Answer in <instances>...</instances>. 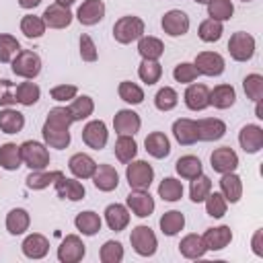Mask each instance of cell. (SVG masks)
<instances>
[{"instance_id": "1", "label": "cell", "mask_w": 263, "mask_h": 263, "mask_svg": "<svg viewBox=\"0 0 263 263\" xmlns=\"http://www.w3.org/2000/svg\"><path fill=\"white\" fill-rule=\"evenodd\" d=\"M144 35V21L140 16H121L115 25H113V37L117 43H132L136 39H140Z\"/></svg>"}, {"instance_id": "2", "label": "cell", "mask_w": 263, "mask_h": 263, "mask_svg": "<svg viewBox=\"0 0 263 263\" xmlns=\"http://www.w3.org/2000/svg\"><path fill=\"white\" fill-rule=\"evenodd\" d=\"M21 156L23 162L31 168V171H41L49 164V152L41 142L35 140H27L21 144Z\"/></svg>"}, {"instance_id": "3", "label": "cell", "mask_w": 263, "mask_h": 263, "mask_svg": "<svg viewBox=\"0 0 263 263\" xmlns=\"http://www.w3.org/2000/svg\"><path fill=\"white\" fill-rule=\"evenodd\" d=\"M129 242H132V247H134V251L138 253V255H142V257H150V255H154L156 253V247H158V242H156V234L152 232V228L150 226H136L134 230H132V234H129Z\"/></svg>"}, {"instance_id": "4", "label": "cell", "mask_w": 263, "mask_h": 263, "mask_svg": "<svg viewBox=\"0 0 263 263\" xmlns=\"http://www.w3.org/2000/svg\"><path fill=\"white\" fill-rule=\"evenodd\" d=\"M125 177H127V183L132 189H148L154 179V168L146 160H136V162L127 164Z\"/></svg>"}, {"instance_id": "5", "label": "cell", "mask_w": 263, "mask_h": 263, "mask_svg": "<svg viewBox=\"0 0 263 263\" xmlns=\"http://www.w3.org/2000/svg\"><path fill=\"white\" fill-rule=\"evenodd\" d=\"M12 72L16 76H23V78H35L41 72V60H39V55L35 51L21 49L16 53V58L12 60Z\"/></svg>"}, {"instance_id": "6", "label": "cell", "mask_w": 263, "mask_h": 263, "mask_svg": "<svg viewBox=\"0 0 263 263\" xmlns=\"http://www.w3.org/2000/svg\"><path fill=\"white\" fill-rule=\"evenodd\" d=\"M228 51H230L232 60H236V62H249L253 58V53H255V39L249 33L238 31V33H234L230 37Z\"/></svg>"}, {"instance_id": "7", "label": "cell", "mask_w": 263, "mask_h": 263, "mask_svg": "<svg viewBox=\"0 0 263 263\" xmlns=\"http://www.w3.org/2000/svg\"><path fill=\"white\" fill-rule=\"evenodd\" d=\"M210 162H212V168L216 173H220V175L234 173V168L238 166V156H236V152L230 146H222V148H216L212 152Z\"/></svg>"}, {"instance_id": "8", "label": "cell", "mask_w": 263, "mask_h": 263, "mask_svg": "<svg viewBox=\"0 0 263 263\" xmlns=\"http://www.w3.org/2000/svg\"><path fill=\"white\" fill-rule=\"evenodd\" d=\"M199 74L205 76H220L224 72V58L216 51H201L195 55V64Z\"/></svg>"}, {"instance_id": "9", "label": "cell", "mask_w": 263, "mask_h": 263, "mask_svg": "<svg viewBox=\"0 0 263 263\" xmlns=\"http://www.w3.org/2000/svg\"><path fill=\"white\" fill-rule=\"evenodd\" d=\"M107 138H109V132H107V125L101 121V119H95V121H88L82 129V140L88 148H95V150H101L105 148L107 144Z\"/></svg>"}, {"instance_id": "10", "label": "cell", "mask_w": 263, "mask_h": 263, "mask_svg": "<svg viewBox=\"0 0 263 263\" xmlns=\"http://www.w3.org/2000/svg\"><path fill=\"white\" fill-rule=\"evenodd\" d=\"M127 208L138 216V218H146L154 212V199L146 189H132L127 195Z\"/></svg>"}, {"instance_id": "11", "label": "cell", "mask_w": 263, "mask_h": 263, "mask_svg": "<svg viewBox=\"0 0 263 263\" xmlns=\"http://www.w3.org/2000/svg\"><path fill=\"white\" fill-rule=\"evenodd\" d=\"M84 257V242L76 234H68L58 247V259L62 263H78Z\"/></svg>"}, {"instance_id": "12", "label": "cell", "mask_w": 263, "mask_h": 263, "mask_svg": "<svg viewBox=\"0 0 263 263\" xmlns=\"http://www.w3.org/2000/svg\"><path fill=\"white\" fill-rule=\"evenodd\" d=\"M162 29L171 37H181L189 31V16L183 10H168L162 16Z\"/></svg>"}, {"instance_id": "13", "label": "cell", "mask_w": 263, "mask_h": 263, "mask_svg": "<svg viewBox=\"0 0 263 263\" xmlns=\"http://www.w3.org/2000/svg\"><path fill=\"white\" fill-rule=\"evenodd\" d=\"M140 115L134 113L132 109H121L113 117V127L119 136H134L140 129Z\"/></svg>"}, {"instance_id": "14", "label": "cell", "mask_w": 263, "mask_h": 263, "mask_svg": "<svg viewBox=\"0 0 263 263\" xmlns=\"http://www.w3.org/2000/svg\"><path fill=\"white\" fill-rule=\"evenodd\" d=\"M43 23H45V27H51V29H66L72 23V12H70V8H66L58 2L49 4L43 12Z\"/></svg>"}, {"instance_id": "15", "label": "cell", "mask_w": 263, "mask_h": 263, "mask_svg": "<svg viewBox=\"0 0 263 263\" xmlns=\"http://www.w3.org/2000/svg\"><path fill=\"white\" fill-rule=\"evenodd\" d=\"M195 123H197V138L203 140V142L220 140V138L226 134V123H224L222 119L205 117V119H199V121H195Z\"/></svg>"}, {"instance_id": "16", "label": "cell", "mask_w": 263, "mask_h": 263, "mask_svg": "<svg viewBox=\"0 0 263 263\" xmlns=\"http://www.w3.org/2000/svg\"><path fill=\"white\" fill-rule=\"evenodd\" d=\"M238 142H240L245 152L255 154V152H259L263 148V129L259 125H255V123H249V125H245L240 129Z\"/></svg>"}, {"instance_id": "17", "label": "cell", "mask_w": 263, "mask_h": 263, "mask_svg": "<svg viewBox=\"0 0 263 263\" xmlns=\"http://www.w3.org/2000/svg\"><path fill=\"white\" fill-rule=\"evenodd\" d=\"M203 245L208 251H220L224 247L230 245L232 240V230L228 226H216V228H208L203 232Z\"/></svg>"}, {"instance_id": "18", "label": "cell", "mask_w": 263, "mask_h": 263, "mask_svg": "<svg viewBox=\"0 0 263 263\" xmlns=\"http://www.w3.org/2000/svg\"><path fill=\"white\" fill-rule=\"evenodd\" d=\"M92 183L101 191H113L119 185V175L111 164H97L92 173Z\"/></svg>"}, {"instance_id": "19", "label": "cell", "mask_w": 263, "mask_h": 263, "mask_svg": "<svg viewBox=\"0 0 263 263\" xmlns=\"http://www.w3.org/2000/svg\"><path fill=\"white\" fill-rule=\"evenodd\" d=\"M76 16H78V21L82 25H88V27L90 25H97L105 16V4H103V0H84L80 4V8H78Z\"/></svg>"}, {"instance_id": "20", "label": "cell", "mask_w": 263, "mask_h": 263, "mask_svg": "<svg viewBox=\"0 0 263 263\" xmlns=\"http://www.w3.org/2000/svg\"><path fill=\"white\" fill-rule=\"evenodd\" d=\"M173 136H175V140H177L179 144L191 146V144H195V142L199 140V138H197V123H195L193 119H187V117L177 119V121L173 123Z\"/></svg>"}, {"instance_id": "21", "label": "cell", "mask_w": 263, "mask_h": 263, "mask_svg": "<svg viewBox=\"0 0 263 263\" xmlns=\"http://www.w3.org/2000/svg\"><path fill=\"white\" fill-rule=\"evenodd\" d=\"M185 105L191 111H203L210 105V88L205 84H189L185 90Z\"/></svg>"}, {"instance_id": "22", "label": "cell", "mask_w": 263, "mask_h": 263, "mask_svg": "<svg viewBox=\"0 0 263 263\" xmlns=\"http://www.w3.org/2000/svg\"><path fill=\"white\" fill-rule=\"evenodd\" d=\"M144 146H146V152L154 158H166L171 154V142L162 132L148 134L144 140Z\"/></svg>"}, {"instance_id": "23", "label": "cell", "mask_w": 263, "mask_h": 263, "mask_svg": "<svg viewBox=\"0 0 263 263\" xmlns=\"http://www.w3.org/2000/svg\"><path fill=\"white\" fill-rule=\"evenodd\" d=\"M68 166H70V171H72V175L76 179H90L95 168H97V162L92 160V156H88L84 152H78V154H74L70 158Z\"/></svg>"}, {"instance_id": "24", "label": "cell", "mask_w": 263, "mask_h": 263, "mask_svg": "<svg viewBox=\"0 0 263 263\" xmlns=\"http://www.w3.org/2000/svg\"><path fill=\"white\" fill-rule=\"evenodd\" d=\"M21 247L29 259H43L49 251V240L43 234H29Z\"/></svg>"}, {"instance_id": "25", "label": "cell", "mask_w": 263, "mask_h": 263, "mask_svg": "<svg viewBox=\"0 0 263 263\" xmlns=\"http://www.w3.org/2000/svg\"><path fill=\"white\" fill-rule=\"evenodd\" d=\"M220 189H222V195H224L226 201L236 203L242 195V181L234 173H224L222 179H220Z\"/></svg>"}, {"instance_id": "26", "label": "cell", "mask_w": 263, "mask_h": 263, "mask_svg": "<svg viewBox=\"0 0 263 263\" xmlns=\"http://www.w3.org/2000/svg\"><path fill=\"white\" fill-rule=\"evenodd\" d=\"M55 191H58L60 197L70 199V201H80L84 197V193H86L82 183H78L76 179H66L64 175L55 181Z\"/></svg>"}, {"instance_id": "27", "label": "cell", "mask_w": 263, "mask_h": 263, "mask_svg": "<svg viewBox=\"0 0 263 263\" xmlns=\"http://www.w3.org/2000/svg\"><path fill=\"white\" fill-rule=\"evenodd\" d=\"M105 220H107V226L115 232H121L127 224H129V214H127V208L121 205V203H111L107 205L105 210Z\"/></svg>"}, {"instance_id": "28", "label": "cell", "mask_w": 263, "mask_h": 263, "mask_svg": "<svg viewBox=\"0 0 263 263\" xmlns=\"http://www.w3.org/2000/svg\"><path fill=\"white\" fill-rule=\"evenodd\" d=\"M236 101V92L230 84H218L214 90H210V105L216 109H228Z\"/></svg>"}, {"instance_id": "29", "label": "cell", "mask_w": 263, "mask_h": 263, "mask_svg": "<svg viewBox=\"0 0 263 263\" xmlns=\"http://www.w3.org/2000/svg\"><path fill=\"white\" fill-rule=\"evenodd\" d=\"M43 140L47 146L51 148H58V150H64L70 146V132L68 129H62V127H53V125H47L43 123Z\"/></svg>"}, {"instance_id": "30", "label": "cell", "mask_w": 263, "mask_h": 263, "mask_svg": "<svg viewBox=\"0 0 263 263\" xmlns=\"http://www.w3.org/2000/svg\"><path fill=\"white\" fill-rule=\"evenodd\" d=\"M179 251H181V255L187 257V259H199V257H203V253H205L208 249H205L203 238H201L199 234H187L185 238H181Z\"/></svg>"}, {"instance_id": "31", "label": "cell", "mask_w": 263, "mask_h": 263, "mask_svg": "<svg viewBox=\"0 0 263 263\" xmlns=\"http://www.w3.org/2000/svg\"><path fill=\"white\" fill-rule=\"evenodd\" d=\"M29 224H31V218H29V212L27 210H23V208H14V210H10L8 212V216H6V230L10 232V234H23L27 228H29Z\"/></svg>"}, {"instance_id": "32", "label": "cell", "mask_w": 263, "mask_h": 263, "mask_svg": "<svg viewBox=\"0 0 263 263\" xmlns=\"http://www.w3.org/2000/svg\"><path fill=\"white\" fill-rule=\"evenodd\" d=\"M23 162V156H21V146L12 144V142H6L0 146V166L6 168V171H16Z\"/></svg>"}, {"instance_id": "33", "label": "cell", "mask_w": 263, "mask_h": 263, "mask_svg": "<svg viewBox=\"0 0 263 263\" xmlns=\"http://www.w3.org/2000/svg\"><path fill=\"white\" fill-rule=\"evenodd\" d=\"M62 177V171H31V175H27V187L29 189H45V187H49L51 183H55L58 179Z\"/></svg>"}, {"instance_id": "34", "label": "cell", "mask_w": 263, "mask_h": 263, "mask_svg": "<svg viewBox=\"0 0 263 263\" xmlns=\"http://www.w3.org/2000/svg\"><path fill=\"white\" fill-rule=\"evenodd\" d=\"M175 168H177V173L183 177V179H195L197 175H201V160L197 158V156H193V154H185V156H181L177 162H175Z\"/></svg>"}, {"instance_id": "35", "label": "cell", "mask_w": 263, "mask_h": 263, "mask_svg": "<svg viewBox=\"0 0 263 263\" xmlns=\"http://www.w3.org/2000/svg\"><path fill=\"white\" fill-rule=\"evenodd\" d=\"M158 224H160L162 234L175 236L179 230H183V226H185V216H183L181 212H177V210H171V212H164V214H162V218H160Z\"/></svg>"}, {"instance_id": "36", "label": "cell", "mask_w": 263, "mask_h": 263, "mask_svg": "<svg viewBox=\"0 0 263 263\" xmlns=\"http://www.w3.org/2000/svg\"><path fill=\"white\" fill-rule=\"evenodd\" d=\"M25 125V115L14 111V109H4L0 111V129L4 134H16Z\"/></svg>"}, {"instance_id": "37", "label": "cell", "mask_w": 263, "mask_h": 263, "mask_svg": "<svg viewBox=\"0 0 263 263\" xmlns=\"http://www.w3.org/2000/svg\"><path fill=\"white\" fill-rule=\"evenodd\" d=\"M138 51L144 60H158L164 53V45L156 37H144L142 35L140 41H138Z\"/></svg>"}, {"instance_id": "38", "label": "cell", "mask_w": 263, "mask_h": 263, "mask_svg": "<svg viewBox=\"0 0 263 263\" xmlns=\"http://www.w3.org/2000/svg\"><path fill=\"white\" fill-rule=\"evenodd\" d=\"M138 154V144L132 136H119L115 142V156L119 162H132Z\"/></svg>"}, {"instance_id": "39", "label": "cell", "mask_w": 263, "mask_h": 263, "mask_svg": "<svg viewBox=\"0 0 263 263\" xmlns=\"http://www.w3.org/2000/svg\"><path fill=\"white\" fill-rule=\"evenodd\" d=\"M74 224H76V228H78L82 234H86V236H92V234H97V232L101 230V218H99V214H95V212H80V214L74 218Z\"/></svg>"}, {"instance_id": "40", "label": "cell", "mask_w": 263, "mask_h": 263, "mask_svg": "<svg viewBox=\"0 0 263 263\" xmlns=\"http://www.w3.org/2000/svg\"><path fill=\"white\" fill-rule=\"evenodd\" d=\"M92 109H95V103H92V99L86 97V95L74 97V99H72V105L68 107V111H70V115H72L74 121L86 119L88 115H92Z\"/></svg>"}, {"instance_id": "41", "label": "cell", "mask_w": 263, "mask_h": 263, "mask_svg": "<svg viewBox=\"0 0 263 263\" xmlns=\"http://www.w3.org/2000/svg\"><path fill=\"white\" fill-rule=\"evenodd\" d=\"M138 76L142 82L146 84H154L158 82V78L162 76V66L156 60H142L140 68H138Z\"/></svg>"}, {"instance_id": "42", "label": "cell", "mask_w": 263, "mask_h": 263, "mask_svg": "<svg viewBox=\"0 0 263 263\" xmlns=\"http://www.w3.org/2000/svg\"><path fill=\"white\" fill-rule=\"evenodd\" d=\"M158 195L164 201H177V199H181L183 197V185H181V181H177L173 177L162 179V183L158 185Z\"/></svg>"}, {"instance_id": "43", "label": "cell", "mask_w": 263, "mask_h": 263, "mask_svg": "<svg viewBox=\"0 0 263 263\" xmlns=\"http://www.w3.org/2000/svg\"><path fill=\"white\" fill-rule=\"evenodd\" d=\"M39 95H41V90H39V86L35 82H21L16 86V101L21 105H25V107L35 105L39 101Z\"/></svg>"}, {"instance_id": "44", "label": "cell", "mask_w": 263, "mask_h": 263, "mask_svg": "<svg viewBox=\"0 0 263 263\" xmlns=\"http://www.w3.org/2000/svg\"><path fill=\"white\" fill-rule=\"evenodd\" d=\"M212 191V181L210 177L205 175H197L195 179H191V187H189V195H191V201L199 203L208 197V193Z\"/></svg>"}, {"instance_id": "45", "label": "cell", "mask_w": 263, "mask_h": 263, "mask_svg": "<svg viewBox=\"0 0 263 263\" xmlns=\"http://www.w3.org/2000/svg\"><path fill=\"white\" fill-rule=\"evenodd\" d=\"M224 33V27H222V21H214V18H208L199 25V39L205 41V43H214L222 37Z\"/></svg>"}, {"instance_id": "46", "label": "cell", "mask_w": 263, "mask_h": 263, "mask_svg": "<svg viewBox=\"0 0 263 263\" xmlns=\"http://www.w3.org/2000/svg\"><path fill=\"white\" fill-rule=\"evenodd\" d=\"M234 12V6L230 0H210L208 2V14L214 21H228Z\"/></svg>"}, {"instance_id": "47", "label": "cell", "mask_w": 263, "mask_h": 263, "mask_svg": "<svg viewBox=\"0 0 263 263\" xmlns=\"http://www.w3.org/2000/svg\"><path fill=\"white\" fill-rule=\"evenodd\" d=\"M21 31L25 33V37L37 39V37H41V35L45 33V23H43V18H39V16L27 14V16H23V21H21Z\"/></svg>"}, {"instance_id": "48", "label": "cell", "mask_w": 263, "mask_h": 263, "mask_svg": "<svg viewBox=\"0 0 263 263\" xmlns=\"http://www.w3.org/2000/svg\"><path fill=\"white\" fill-rule=\"evenodd\" d=\"M45 123L47 125H53V127L70 129V125L74 123V119H72V115H70V111L66 107H53V109H49Z\"/></svg>"}, {"instance_id": "49", "label": "cell", "mask_w": 263, "mask_h": 263, "mask_svg": "<svg viewBox=\"0 0 263 263\" xmlns=\"http://www.w3.org/2000/svg\"><path fill=\"white\" fill-rule=\"evenodd\" d=\"M177 103H179V95H177L175 88H171V86H162V88L156 92V97H154V105H156V109H160V111H171V109L177 107Z\"/></svg>"}, {"instance_id": "50", "label": "cell", "mask_w": 263, "mask_h": 263, "mask_svg": "<svg viewBox=\"0 0 263 263\" xmlns=\"http://www.w3.org/2000/svg\"><path fill=\"white\" fill-rule=\"evenodd\" d=\"M119 97H121V101H125L129 105H140L144 101V90L129 80H123L119 84Z\"/></svg>"}, {"instance_id": "51", "label": "cell", "mask_w": 263, "mask_h": 263, "mask_svg": "<svg viewBox=\"0 0 263 263\" xmlns=\"http://www.w3.org/2000/svg\"><path fill=\"white\" fill-rule=\"evenodd\" d=\"M242 86L251 101H255V103L261 101V97H263V76L261 74H249L242 80Z\"/></svg>"}, {"instance_id": "52", "label": "cell", "mask_w": 263, "mask_h": 263, "mask_svg": "<svg viewBox=\"0 0 263 263\" xmlns=\"http://www.w3.org/2000/svg\"><path fill=\"white\" fill-rule=\"evenodd\" d=\"M205 201V212H208V216H212V218H222L224 214H226V199H224V195L222 193H208V197L203 199Z\"/></svg>"}, {"instance_id": "53", "label": "cell", "mask_w": 263, "mask_h": 263, "mask_svg": "<svg viewBox=\"0 0 263 263\" xmlns=\"http://www.w3.org/2000/svg\"><path fill=\"white\" fill-rule=\"evenodd\" d=\"M18 51H21L18 41H16L12 35L2 33V35H0V62H4V64L10 62Z\"/></svg>"}, {"instance_id": "54", "label": "cell", "mask_w": 263, "mask_h": 263, "mask_svg": "<svg viewBox=\"0 0 263 263\" xmlns=\"http://www.w3.org/2000/svg\"><path fill=\"white\" fill-rule=\"evenodd\" d=\"M123 259V247L117 240H107L101 247V261L103 263H119Z\"/></svg>"}, {"instance_id": "55", "label": "cell", "mask_w": 263, "mask_h": 263, "mask_svg": "<svg viewBox=\"0 0 263 263\" xmlns=\"http://www.w3.org/2000/svg\"><path fill=\"white\" fill-rule=\"evenodd\" d=\"M197 68L193 66V64H189V62H181V64H177L175 66V70H173V76H175V80L177 82H193L195 78H197Z\"/></svg>"}, {"instance_id": "56", "label": "cell", "mask_w": 263, "mask_h": 263, "mask_svg": "<svg viewBox=\"0 0 263 263\" xmlns=\"http://www.w3.org/2000/svg\"><path fill=\"white\" fill-rule=\"evenodd\" d=\"M18 103L16 101V86L6 80V78H0V107H10Z\"/></svg>"}, {"instance_id": "57", "label": "cell", "mask_w": 263, "mask_h": 263, "mask_svg": "<svg viewBox=\"0 0 263 263\" xmlns=\"http://www.w3.org/2000/svg\"><path fill=\"white\" fill-rule=\"evenodd\" d=\"M80 58L84 62H95L99 58V51H97V45L95 41L90 39V35H80Z\"/></svg>"}, {"instance_id": "58", "label": "cell", "mask_w": 263, "mask_h": 263, "mask_svg": "<svg viewBox=\"0 0 263 263\" xmlns=\"http://www.w3.org/2000/svg\"><path fill=\"white\" fill-rule=\"evenodd\" d=\"M76 92H78V88L74 84H60V86H53L49 90L53 101H70V99L76 97Z\"/></svg>"}, {"instance_id": "59", "label": "cell", "mask_w": 263, "mask_h": 263, "mask_svg": "<svg viewBox=\"0 0 263 263\" xmlns=\"http://www.w3.org/2000/svg\"><path fill=\"white\" fill-rule=\"evenodd\" d=\"M261 238H263V230H257L255 236H253V253L263 257V245H261Z\"/></svg>"}, {"instance_id": "60", "label": "cell", "mask_w": 263, "mask_h": 263, "mask_svg": "<svg viewBox=\"0 0 263 263\" xmlns=\"http://www.w3.org/2000/svg\"><path fill=\"white\" fill-rule=\"evenodd\" d=\"M39 2H41V0H18V4H21L23 8H35V6H39Z\"/></svg>"}, {"instance_id": "61", "label": "cell", "mask_w": 263, "mask_h": 263, "mask_svg": "<svg viewBox=\"0 0 263 263\" xmlns=\"http://www.w3.org/2000/svg\"><path fill=\"white\" fill-rule=\"evenodd\" d=\"M55 2H58V4H62V6H66V8H68V6H72V4H74V2H76V0H55Z\"/></svg>"}, {"instance_id": "62", "label": "cell", "mask_w": 263, "mask_h": 263, "mask_svg": "<svg viewBox=\"0 0 263 263\" xmlns=\"http://www.w3.org/2000/svg\"><path fill=\"white\" fill-rule=\"evenodd\" d=\"M255 113H257V117H259V119H263V111H261V105H259V103H257V109H255Z\"/></svg>"}, {"instance_id": "63", "label": "cell", "mask_w": 263, "mask_h": 263, "mask_svg": "<svg viewBox=\"0 0 263 263\" xmlns=\"http://www.w3.org/2000/svg\"><path fill=\"white\" fill-rule=\"evenodd\" d=\"M195 2H197V4H208L210 0H195Z\"/></svg>"}, {"instance_id": "64", "label": "cell", "mask_w": 263, "mask_h": 263, "mask_svg": "<svg viewBox=\"0 0 263 263\" xmlns=\"http://www.w3.org/2000/svg\"><path fill=\"white\" fill-rule=\"evenodd\" d=\"M242 2H251V0H242Z\"/></svg>"}]
</instances>
